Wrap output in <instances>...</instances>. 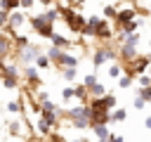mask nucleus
<instances>
[{
    "label": "nucleus",
    "mask_w": 151,
    "mask_h": 142,
    "mask_svg": "<svg viewBox=\"0 0 151 142\" xmlns=\"http://www.w3.org/2000/svg\"><path fill=\"white\" fill-rule=\"evenodd\" d=\"M137 83H139V88H146V85H151V76L142 73V76H137Z\"/></svg>",
    "instance_id": "26"
},
{
    "label": "nucleus",
    "mask_w": 151,
    "mask_h": 142,
    "mask_svg": "<svg viewBox=\"0 0 151 142\" xmlns=\"http://www.w3.org/2000/svg\"><path fill=\"white\" fill-rule=\"evenodd\" d=\"M109 142H125V137H123V135H116V133H111V135H109Z\"/></svg>",
    "instance_id": "28"
},
{
    "label": "nucleus",
    "mask_w": 151,
    "mask_h": 142,
    "mask_svg": "<svg viewBox=\"0 0 151 142\" xmlns=\"http://www.w3.org/2000/svg\"><path fill=\"white\" fill-rule=\"evenodd\" d=\"M21 76H24V85L28 88V90H40V85H42V78H40V73H38V69L33 66V64H26L24 69H21Z\"/></svg>",
    "instance_id": "5"
},
{
    "label": "nucleus",
    "mask_w": 151,
    "mask_h": 142,
    "mask_svg": "<svg viewBox=\"0 0 151 142\" xmlns=\"http://www.w3.org/2000/svg\"><path fill=\"white\" fill-rule=\"evenodd\" d=\"M116 57H118V52H116L113 43H99V45L94 47V54H92V66H94V71L101 69L106 62H116Z\"/></svg>",
    "instance_id": "3"
},
{
    "label": "nucleus",
    "mask_w": 151,
    "mask_h": 142,
    "mask_svg": "<svg viewBox=\"0 0 151 142\" xmlns=\"http://www.w3.org/2000/svg\"><path fill=\"white\" fill-rule=\"evenodd\" d=\"M144 106H146V102H142V99L137 97V99H134V109H144Z\"/></svg>",
    "instance_id": "30"
},
{
    "label": "nucleus",
    "mask_w": 151,
    "mask_h": 142,
    "mask_svg": "<svg viewBox=\"0 0 151 142\" xmlns=\"http://www.w3.org/2000/svg\"><path fill=\"white\" fill-rule=\"evenodd\" d=\"M61 76H64L66 83H73L76 76H78V69H61Z\"/></svg>",
    "instance_id": "21"
},
{
    "label": "nucleus",
    "mask_w": 151,
    "mask_h": 142,
    "mask_svg": "<svg viewBox=\"0 0 151 142\" xmlns=\"http://www.w3.org/2000/svg\"><path fill=\"white\" fill-rule=\"evenodd\" d=\"M137 97L142 99V102H151V85H146V88H137Z\"/></svg>",
    "instance_id": "19"
},
{
    "label": "nucleus",
    "mask_w": 151,
    "mask_h": 142,
    "mask_svg": "<svg viewBox=\"0 0 151 142\" xmlns=\"http://www.w3.org/2000/svg\"><path fill=\"white\" fill-rule=\"evenodd\" d=\"M101 104H104V109H106V111H113V109L118 106V99H116V95L106 92V95L101 97Z\"/></svg>",
    "instance_id": "13"
},
{
    "label": "nucleus",
    "mask_w": 151,
    "mask_h": 142,
    "mask_svg": "<svg viewBox=\"0 0 151 142\" xmlns=\"http://www.w3.org/2000/svg\"><path fill=\"white\" fill-rule=\"evenodd\" d=\"M106 73H109V78H120V73H123V66H120V62H111Z\"/></svg>",
    "instance_id": "16"
},
{
    "label": "nucleus",
    "mask_w": 151,
    "mask_h": 142,
    "mask_svg": "<svg viewBox=\"0 0 151 142\" xmlns=\"http://www.w3.org/2000/svg\"><path fill=\"white\" fill-rule=\"evenodd\" d=\"M21 24H26V12H21V9H14V12H9V19H7V28L5 31H19L21 28Z\"/></svg>",
    "instance_id": "7"
},
{
    "label": "nucleus",
    "mask_w": 151,
    "mask_h": 142,
    "mask_svg": "<svg viewBox=\"0 0 151 142\" xmlns=\"http://www.w3.org/2000/svg\"><path fill=\"white\" fill-rule=\"evenodd\" d=\"M87 92H90V97H104V95H106V85L97 80V83H94V85H92Z\"/></svg>",
    "instance_id": "15"
},
{
    "label": "nucleus",
    "mask_w": 151,
    "mask_h": 142,
    "mask_svg": "<svg viewBox=\"0 0 151 142\" xmlns=\"http://www.w3.org/2000/svg\"><path fill=\"white\" fill-rule=\"evenodd\" d=\"M132 76H125V73H120V78H118V88H123V90H127L130 85H132Z\"/></svg>",
    "instance_id": "22"
},
{
    "label": "nucleus",
    "mask_w": 151,
    "mask_h": 142,
    "mask_svg": "<svg viewBox=\"0 0 151 142\" xmlns=\"http://www.w3.org/2000/svg\"><path fill=\"white\" fill-rule=\"evenodd\" d=\"M38 2H40V5H45V7H52V5H54V0H38Z\"/></svg>",
    "instance_id": "31"
},
{
    "label": "nucleus",
    "mask_w": 151,
    "mask_h": 142,
    "mask_svg": "<svg viewBox=\"0 0 151 142\" xmlns=\"http://www.w3.org/2000/svg\"><path fill=\"white\" fill-rule=\"evenodd\" d=\"M7 19H9V14H7L5 9H0V28H2V31L7 28Z\"/></svg>",
    "instance_id": "27"
},
{
    "label": "nucleus",
    "mask_w": 151,
    "mask_h": 142,
    "mask_svg": "<svg viewBox=\"0 0 151 142\" xmlns=\"http://www.w3.org/2000/svg\"><path fill=\"white\" fill-rule=\"evenodd\" d=\"M92 28H94V36L92 38H97L99 43H113V28H111V21H106L104 17H90V19H85Z\"/></svg>",
    "instance_id": "2"
},
{
    "label": "nucleus",
    "mask_w": 151,
    "mask_h": 142,
    "mask_svg": "<svg viewBox=\"0 0 151 142\" xmlns=\"http://www.w3.org/2000/svg\"><path fill=\"white\" fill-rule=\"evenodd\" d=\"M120 66H123V73H125V76L137 78V76H142V73L149 71V66H151V52H149V54H137V57H132L130 62H123Z\"/></svg>",
    "instance_id": "1"
},
{
    "label": "nucleus",
    "mask_w": 151,
    "mask_h": 142,
    "mask_svg": "<svg viewBox=\"0 0 151 142\" xmlns=\"http://www.w3.org/2000/svg\"><path fill=\"white\" fill-rule=\"evenodd\" d=\"M50 43L54 45V47H59V50H68V47H73L76 43L68 38V36H64V33H59L57 28H54V33H52V38H50Z\"/></svg>",
    "instance_id": "8"
},
{
    "label": "nucleus",
    "mask_w": 151,
    "mask_h": 142,
    "mask_svg": "<svg viewBox=\"0 0 151 142\" xmlns=\"http://www.w3.org/2000/svg\"><path fill=\"white\" fill-rule=\"evenodd\" d=\"M83 2H85V0H66V5H68V7H73V9H78Z\"/></svg>",
    "instance_id": "29"
},
{
    "label": "nucleus",
    "mask_w": 151,
    "mask_h": 142,
    "mask_svg": "<svg viewBox=\"0 0 151 142\" xmlns=\"http://www.w3.org/2000/svg\"><path fill=\"white\" fill-rule=\"evenodd\" d=\"M61 99H64V102H71V99H76V95H73V85H66V88L61 90Z\"/></svg>",
    "instance_id": "24"
},
{
    "label": "nucleus",
    "mask_w": 151,
    "mask_h": 142,
    "mask_svg": "<svg viewBox=\"0 0 151 142\" xmlns=\"http://www.w3.org/2000/svg\"><path fill=\"white\" fill-rule=\"evenodd\" d=\"M90 130L94 133V137L97 140H109V125H104V123H94V125H90Z\"/></svg>",
    "instance_id": "11"
},
{
    "label": "nucleus",
    "mask_w": 151,
    "mask_h": 142,
    "mask_svg": "<svg viewBox=\"0 0 151 142\" xmlns=\"http://www.w3.org/2000/svg\"><path fill=\"white\" fill-rule=\"evenodd\" d=\"M116 14H118L116 5H106V7H104V19H106V21H113V19H116Z\"/></svg>",
    "instance_id": "20"
},
{
    "label": "nucleus",
    "mask_w": 151,
    "mask_h": 142,
    "mask_svg": "<svg viewBox=\"0 0 151 142\" xmlns=\"http://www.w3.org/2000/svg\"><path fill=\"white\" fill-rule=\"evenodd\" d=\"M149 45H151V40H149Z\"/></svg>",
    "instance_id": "35"
},
{
    "label": "nucleus",
    "mask_w": 151,
    "mask_h": 142,
    "mask_svg": "<svg viewBox=\"0 0 151 142\" xmlns=\"http://www.w3.org/2000/svg\"><path fill=\"white\" fill-rule=\"evenodd\" d=\"M149 106H151V102H149Z\"/></svg>",
    "instance_id": "36"
},
{
    "label": "nucleus",
    "mask_w": 151,
    "mask_h": 142,
    "mask_svg": "<svg viewBox=\"0 0 151 142\" xmlns=\"http://www.w3.org/2000/svg\"><path fill=\"white\" fill-rule=\"evenodd\" d=\"M40 54H42L40 45H31V43H28L26 47H21V50L17 52V59H19V64H24V66H26V64H33Z\"/></svg>",
    "instance_id": "6"
},
{
    "label": "nucleus",
    "mask_w": 151,
    "mask_h": 142,
    "mask_svg": "<svg viewBox=\"0 0 151 142\" xmlns=\"http://www.w3.org/2000/svg\"><path fill=\"white\" fill-rule=\"evenodd\" d=\"M94 83H97V73H85V76H83V85H85L87 90H90Z\"/></svg>",
    "instance_id": "23"
},
{
    "label": "nucleus",
    "mask_w": 151,
    "mask_h": 142,
    "mask_svg": "<svg viewBox=\"0 0 151 142\" xmlns=\"http://www.w3.org/2000/svg\"><path fill=\"white\" fill-rule=\"evenodd\" d=\"M7 135H12V137H21V135H24L21 123H19V121H7Z\"/></svg>",
    "instance_id": "14"
},
{
    "label": "nucleus",
    "mask_w": 151,
    "mask_h": 142,
    "mask_svg": "<svg viewBox=\"0 0 151 142\" xmlns=\"http://www.w3.org/2000/svg\"><path fill=\"white\" fill-rule=\"evenodd\" d=\"M26 21L31 24V28L40 36V38H45V40H50L52 38V33H54V28H57V24H52V21H47L45 17H42V12L40 14H26Z\"/></svg>",
    "instance_id": "4"
},
{
    "label": "nucleus",
    "mask_w": 151,
    "mask_h": 142,
    "mask_svg": "<svg viewBox=\"0 0 151 142\" xmlns=\"http://www.w3.org/2000/svg\"><path fill=\"white\" fill-rule=\"evenodd\" d=\"M33 66H35L38 71H50V69H52V62H50V59L45 57V52H42V54H40V57L33 62Z\"/></svg>",
    "instance_id": "12"
},
{
    "label": "nucleus",
    "mask_w": 151,
    "mask_h": 142,
    "mask_svg": "<svg viewBox=\"0 0 151 142\" xmlns=\"http://www.w3.org/2000/svg\"><path fill=\"white\" fill-rule=\"evenodd\" d=\"M144 125H146V128H149V130H151V116H149V118H146V121H144Z\"/></svg>",
    "instance_id": "33"
},
{
    "label": "nucleus",
    "mask_w": 151,
    "mask_h": 142,
    "mask_svg": "<svg viewBox=\"0 0 151 142\" xmlns=\"http://www.w3.org/2000/svg\"><path fill=\"white\" fill-rule=\"evenodd\" d=\"M71 142H90V140H87V137H85V135H83V137H73V140H71Z\"/></svg>",
    "instance_id": "32"
},
{
    "label": "nucleus",
    "mask_w": 151,
    "mask_h": 142,
    "mask_svg": "<svg viewBox=\"0 0 151 142\" xmlns=\"http://www.w3.org/2000/svg\"><path fill=\"white\" fill-rule=\"evenodd\" d=\"M35 2H38V0H19V9H21V12H28L31 7H35Z\"/></svg>",
    "instance_id": "25"
},
{
    "label": "nucleus",
    "mask_w": 151,
    "mask_h": 142,
    "mask_svg": "<svg viewBox=\"0 0 151 142\" xmlns=\"http://www.w3.org/2000/svg\"><path fill=\"white\" fill-rule=\"evenodd\" d=\"M0 9H5L9 14V12L19 9V0H0Z\"/></svg>",
    "instance_id": "18"
},
{
    "label": "nucleus",
    "mask_w": 151,
    "mask_h": 142,
    "mask_svg": "<svg viewBox=\"0 0 151 142\" xmlns=\"http://www.w3.org/2000/svg\"><path fill=\"white\" fill-rule=\"evenodd\" d=\"M94 142H109V140H94Z\"/></svg>",
    "instance_id": "34"
},
{
    "label": "nucleus",
    "mask_w": 151,
    "mask_h": 142,
    "mask_svg": "<svg viewBox=\"0 0 151 142\" xmlns=\"http://www.w3.org/2000/svg\"><path fill=\"white\" fill-rule=\"evenodd\" d=\"M42 17H45L47 21H52V24H57V21H59V12H57V7H54V5H52V7H47V9L42 12Z\"/></svg>",
    "instance_id": "17"
},
{
    "label": "nucleus",
    "mask_w": 151,
    "mask_h": 142,
    "mask_svg": "<svg viewBox=\"0 0 151 142\" xmlns=\"http://www.w3.org/2000/svg\"><path fill=\"white\" fill-rule=\"evenodd\" d=\"M54 66H57V69H78V57L64 50V52H61V57H59V62H57Z\"/></svg>",
    "instance_id": "9"
},
{
    "label": "nucleus",
    "mask_w": 151,
    "mask_h": 142,
    "mask_svg": "<svg viewBox=\"0 0 151 142\" xmlns=\"http://www.w3.org/2000/svg\"><path fill=\"white\" fill-rule=\"evenodd\" d=\"M109 118H111V123H123L127 118V109L125 106H116L113 111H109Z\"/></svg>",
    "instance_id": "10"
}]
</instances>
